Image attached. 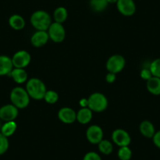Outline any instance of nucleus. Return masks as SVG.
<instances>
[{
	"label": "nucleus",
	"instance_id": "nucleus-9",
	"mask_svg": "<svg viewBox=\"0 0 160 160\" xmlns=\"http://www.w3.org/2000/svg\"><path fill=\"white\" fill-rule=\"evenodd\" d=\"M18 108L13 104H5L0 108V119L4 122L15 121L18 116Z\"/></svg>",
	"mask_w": 160,
	"mask_h": 160
},
{
	"label": "nucleus",
	"instance_id": "nucleus-29",
	"mask_svg": "<svg viewBox=\"0 0 160 160\" xmlns=\"http://www.w3.org/2000/svg\"><path fill=\"white\" fill-rule=\"evenodd\" d=\"M140 75H141V78H142V79L146 80V81L150 79V78L153 76L152 72H151L150 69H149V68H143L142 70L141 71V74H140Z\"/></svg>",
	"mask_w": 160,
	"mask_h": 160
},
{
	"label": "nucleus",
	"instance_id": "nucleus-4",
	"mask_svg": "<svg viewBox=\"0 0 160 160\" xmlns=\"http://www.w3.org/2000/svg\"><path fill=\"white\" fill-rule=\"evenodd\" d=\"M88 108L94 112H102L106 110L108 101L104 94L101 93H93L88 98Z\"/></svg>",
	"mask_w": 160,
	"mask_h": 160
},
{
	"label": "nucleus",
	"instance_id": "nucleus-27",
	"mask_svg": "<svg viewBox=\"0 0 160 160\" xmlns=\"http://www.w3.org/2000/svg\"><path fill=\"white\" fill-rule=\"evenodd\" d=\"M9 148L8 138L0 133V155H3Z\"/></svg>",
	"mask_w": 160,
	"mask_h": 160
},
{
	"label": "nucleus",
	"instance_id": "nucleus-1",
	"mask_svg": "<svg viewBox=\"0 0 160 160\" xmlns=\"http://www.w3.org/2000/svg\"><path fill=\"white\" fill-rule=\"evenodd\" d=\"M25 90L31 98L37 101L43 99L47 91L45 83L37 78H32L28 80Z\"/></svg>",
	"mask_w": 160,
	"mask_h": 160
},
{
	"label": "nucleus",
	"instance_id": "nucleus-17",
	"mask_svg": "<svg viewBox=\"0 0 160 160\" xmlns=\"http://www.w3.org/2000/svg\"><path fill=\"white\" fill-rule=\"evenodd\" d=\"M146 87L148 91L152 94L155 96L160 95V78L152 76L150 79L146 81Z\"/></svg>",
	"mask_w": 160,
	"mask_h": 160
},
{
	"label": "nucleus",
	"instance_id": "nucleus-13",
	"mask_svg": "<svg viewBox=\"0 0 160 160\" xmlns=\"http://www.w3.org/2000/svg\"><path fill=\"white\" fill-rule=\"evenodd\" d=\"M49 39L47 31H36L31 37V43L35 47H42L48 42Z\"/></svg>",
	"mask_w": 160,
	"mask_h": 160
},
{
	"label": "nucleus",
	"instance_id": "nucleus-10",
	"mask_svg": "<svg viewBox=\"0 0 160 160\" xmlns=\"http://www.w3.org/2000/svg\"><path fill=\"white\" fill-rule=\"evenodd\" d=\"M86 136L90 144H98L103 140L104 133L101 127L98 125H91L87 129Z\"/></svg>",
	"mask_w": 160,
	"mask_h": 160
},
{
	"label": "nucleus",
	"instance_id": "nucleus-20",
	"mask_svg": "<svg viewBox=\"0 0 160 160\" xmlns=\"http://www.w3.org/2000/svg\"><path fill=\"white\" fill-rule=\"evenodd\" d=\"M17 129H18V124L15 121L5 122V123L2 125L0 133H2L7 138H9V137H11L16 132Z\"/></svg>",
	"mask_w": 160,
	"mask_h": 160
},
{
	"label": "nucleus",
	"instance_id": "nucleus-22",
	"mask_svg": "<svg viewBox=\"0 0 160 160\" xmlns=\"http://www.w3.org/2000/svg\"><path fill=\"white\" fill-rule=\"evenodd\" d=\"M107 0H90V8L94 12H103L108 7Z\"/></svg>",
	"mask_w": 160,
	"mask_h": 160
},
{
	"label": "nucleus",
	"instance_id": "nucleus-32",
	"mask_svg": "<svg viewBox=\"0 0 160 160\" xmlns=\"http://www.w3.org/2000/svg\"><path fill=\"white\" fill-rule=\"evenodd\" d=\"M79 104L81 105L82 108H87L88 107V99H86V98H82V99L80 100Z\"/></svg>",
	"mask_w": 160,
	"mask_h": 160
},
{
	"label": "nucleus",
	"instance_id": "nucleus-16",
	"mask_svg": "<svg viewBox=\"0 0 160 160\" xmlns=\"http://www.w3.org/2000/svg\"><path fill=\"white\" fill-rule=\"evenodd\" d=\"M139 130L141 134L147 138H152L156 132L152 122L148 120H144L141 122Z\"/></svg>",
	"mask_w": 160,
	"mask_h": 160
},
{
	"label": "nucleus",
	"instance_id": "nucleus-19",
	"mask_svg": "<svg viewBox=\"0 0 160 160\" xmlns=\"http://www.w3.org/2000/svg\"><path fill=\"white\" fill-rule=\"evenodd\" d=\"M9 24L14 30L20 31L25 27V21L21 15L13 14L9 18Z\"/></svg>",
	"mask_w": 160,
	"mask_h": 160
},
{
	"label": "nucleus",
	"instance_id": "nucleus-3",
	"mask_svg": "<svg viewBox=\"0 0 160 160\" xmlns=\"http://www.w3.org/2000/svg\"><path fill=\"white\" fill-rule=\"evenodd\" d=\"M10 101L14 106L18 109L25 108L30 103V96L25 89L21 87L13 88L10 92Z\"/></svg>",
	"mask_w": 160,
	"mask_h": 160
},
{
	"label": "nucleus",
	"instance_id": "nucleus-34",
	"mask_svg": "<svg viewBox=\"0 0 160 160\" xmlns=\"http://www.w3.org/2000/svg\"><path fill=\"white\" fill-rule=\"evenodd\" d=\"M1 127H2V125H1V122H0V130H1Z\"/></svg>",
	"mask_w": 160,
	"mask_h": 160
},
{
	"label": "nucleus",
	"instance_id": "nucleus-15",
	"mask_svg": "<svg viewBox=\"0 0 160 160\" xmlns=\"http://www.w3.org/2000/svg\"><path fill=\"white\" fill-rule=\"evenodd\" d=\"M92 118L93 112L88 107L82 108L76 112V120L79 123L83 125L89 123L92 120Z\"/></svg>",
	"mask_w": 160,
	"mask_h": 160
},
{
	"label": "nucleus",
	"instance_id": "nucleus-26",
	"mask_svg": "<svg viewBox=\"0 0 160 160\" xmlns=\"http://www.w3.org/2000/svg\"><path fill=\"white\" fill-rule=\"evenodd\" d=\"M149 69L153 76L160 78V58L154 60L149 65Z\"/></svg>",
	"mask_w": 160,
	"mask_h": 160
},
{
	"label": "nucleus",
	"instance_id": "nucleus-7",
	"mask_svg": "<svg viewBox=\"0 0 160 160\" xmlns=\"http://www.w3.org/2000/svg\"><path fill=\"white\" fill-rule=\"evenodd\" d=\"M112 141L118 147L129 146L131 143V137L127 130L123 129H116L112 133Z\"/></svg>",
	"mask_w": 160,
	"mask_h": 160
},
{
	"label": "nucleus",
	"instance_id": "nucleus-25",
	"mask_svg": "<svg viewBox=\"0 0 160 160\" xmlns=\"http://www.w3.org/2000/svg\"><path fill=\"white\" fill-rule=\"evenodd\" d=\"M43 99L48 104H53L58 102V99H59V95L54 90H47L46 92V94L44 96Z\"/></svg>",
	"mask_w": 160,
	"mask_h": 160
},
{
	"label": "nucleus",
	"instance_id": "nucleus-12",
	"mask_svg": "<svg viewBox=\"0 0 160 160\" xmlns=\"http://www.w3.org/2000/svg\"><path fill=\"white\" fill-rule=\"evenodd\" d=\"M58 118L65 124H72L76 121V112L68 107H64L58 111Z\"/></svg>",
	"mask_w": 160,
	"mask_h": 160
},
{
	"label": "nucleus",
	"instance_id": "nucleus-14",
	"mask_svg": "<svg viewBox=\"0 0 160 160\" xmlns=\"http://www.w3.org/2000/svg\"><path fill=\"white\" fill-rule=\"evenodd\" d=\"M13 69L11 58L6 55H0V76L10 75Z\"/></svg>",
	"mask_w": 160,
	"mask_h": 160
},
{
	"label": "nucleus",
	"instance_id": "nucleus-5",
	"mask_svg": "<svg viewBox=\"0 0 160 160\" xmlns=\"http://www.w3.org/2000/svg\"><path fill=\"white\" fill-rule=\"evenodd\" d=\"M126 65V59L120 54H114L108 59L106 62V68L108 72L118 74L122 72Z\"/></svg>",
	"mask_w": 160,
	"mask_h": 160
},
{
	"label": "nucleus",
	"instance_id": "nucleus-6",
	"mask_svg": "<svg viewBox=\"0 0 160 160\" xmlns=\"http://www.w3.org/2000/svg\"><path fill=\"white\" fill-rule=\"evenodd\" d=\"M47 32H48L50 39L56 43L62 42L65 38V29H64L63 24H60V23H52L47 30Z\"/></svg>",
	"mask_w": 160,
	"mask_h": 160
},
{
	"label": "nucleus",
	"instance_id": "nucleus-28",
	"mask_svg": "<svg viewBox=\"0 0 160 160\" xmlns=\"http://www.w3.org/2000/svg\"><path fill=\"white\" fill-rule=\"evenodd\" d=\"M82 160H101L99 154L95 152H89L84 155Z\"/></svg>",
	"mask_w": 160,
	"mask_h": 160
},
{
	"label": "nucleus",
	"instance_id": "nucleus-24",
	"mask_svg": "<svg viewBox=\"0 0 160 160\" xmlns=\"http://www.w3.org/2000/svg\"><path fill=\"white\" fill-rule=\"evenodd\" d=\"M118 157L120 160H130L132 158V151L129 146L120 147L118 151Z\"/></svg>",
	"mask_w": 160,
	"mask_h": 160
},
{
	"label": "nucleus",
	"instance_id": "nucleus-11",
	"mask_svg": "<svg viewBox=\"0 0 160 160\" xmlns=\"http://www.w3.org/2000/svg\"><path fill=\"white\" fill-rule=\"evenodd\" d=\"M116 6L118 12L123 16L130 17L136 12V4L133 0H118Z\"/></svg>",
	"mask_w": 160,
	"mask_h": 160
},
{
	"label": "nucleus",
	"instance_id": "nucleus-8",
	"mask_svg": "<svg viewBox=\"0 0 160 160\" xmlns=\"http://www.w3.org/2000/svg\"><path fill=\"white\" fill-rule=\"evenodd\" d=\"M12 59L13 68H24L30 64L32 57L26 50H19L13 54Z\"/></svg>",
	"mask_w": 160,
	"mask_h": 160
},
{
	"label": "nucleus",
	"instance_id": "nucleus-30",
	"mask_svg": "<svg viewBox=\"0 0 160 160\" xmlns=\"http://www.w3.org/2000/svg\"><path fill=\"white\" fill-rule=\"evenodd\" d=\"M152 141H153L154 144L158 148L160 149V130L155 132V135L152 138Z\"/></svg>",
	"mask_w": 160,
	"mask_h": 160
},
{
	"label": "nucleus",
	"instance_id": "nucleus-21",
	"mask_svg": "<svg viewBox=\"0 0 160 160\" xmlns=\"http://www.w3.org/2000/svg\"><path fill=\"white\" fill-rule=\"evenodd\" d=\"M68 16V13L65 7H59L53 12L54 22L60 23V24H63L67 20Z\"/></svg>",
	"mask_w": 160,
	"mask_h": 160
},
{
	"label": "nucleus",
	"instance_id": "nucleus-23",
	"mask_svg": "<svg viewBox=\"0 0 160 160\" xmlns=\"http://www.w3.org/2000/svg\"><path fill=\"white\" fill-rule=\"evenodd\" d=\"M98 145L100 152L104 155H108L113 152V144L108 140L103 139Z\"/></svg>",
	"mask_w": 160,
	"mask_h": 160
},
{
	"label": "nucleus",
	"instance_id": "nucleus-2",
	"mask_svg": "<svg viewBox=\"0 0 160 160\" xmlns=\"http://www.w3.org/2000/svg\"><path fill=\"white\" fill-rule=\"evenodd\" d=\"M32 25L37 31H47L52 24L50 15L45 10H37L32 14L30 18Z\"/></svg>",
	"mask_w": 160,
	"mask_h": 160
},
{
	"label": "nucleus",
	"instance_id": "nucleus-33",
	"mask_svg": "<svg viewBox=\"0 0 160 160\" xmlns=\"http://www.w3.org/2000/svg\"><path fill=\"white\" fill-rule=\"evenodd\" d=\"M118 0H107V2L109 3H116Z\"/></svg>",
	"mask_w": 160,
	"mask_h": 160
},
{
	"label": "nucleus",
	"instance_id": "nucleus-18",
	"mask_svg": "<svg viewBox=\"0 0 160 160\" xmlns=\"http://www.w3.org/2000/svg\"><path fill=\"white\" fill-rule=\"evenodd\" d=\"M10 75L13 78V81L18 84L24 83L28 80V74L27 72L24 70V68H13L12 72H10Z\"/></svg>",
	"mask_w": 160,
	"mask_h": 160
},
{
	"label": "nucleus",
	"instance_id": "nucleus-31",
	"mask_svg": "<svg viewBox=\"0 0 160 160\" xmlns=\"http://www.w3.org/2000/svg\"><path fill=\"white\" fill-rule=\"evenodd\" d=\"M106 82L108 83H113L116 80V74L112 73V72H108L105 76Z\"/></svg>",
	"mask_w": 160,
	"mask_h": 160
}]
</instances>
